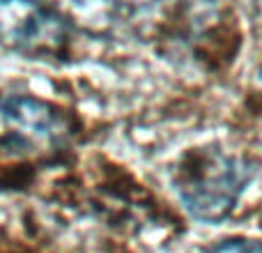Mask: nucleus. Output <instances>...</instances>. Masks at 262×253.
Instances as JSON below:
<instances>
[{
    "label": "nucleus",
    "mask_w": 262,
    "mask_h": 253,
    "mask_svg": "<svg viewBox=\"0 0 262 253\" xmlns=\"http://www.w3.org/2000/svg\"><path fill=\"white\" fill-rule=\"evenodd\" d=\"M253 168L223 150H195L180 163L175 189L184 207L200 221H221L232 212Z\"/></svg>",
    "instance_id": "f257e3e1"
},
{
    "label": "nucleus",
    "mask_w": 262,
    "mask_h": 253,
    "mask_svg": "<svg viewBox=\"0 0 262 253\" xmlns=\"http://www.w3.org/2000/svg\"><path fill=\"white\" fill-rule=\"evenodd\" d=\"M72 138V122L49 101L0 95V150L18 157H51Z\"/></svg>",
    "instance_id": "f03ea898"
},
{
    "label": "nucleus",
    "mask_w": 262,
    "mask_h": 253,
    "mask_svg": "<svg viewBox=\"0 0 262 253\" xmlns=\"http://www.w3.org/2000/svg\"><path fill=\"white\" fill-rule=\"evenodd\" d=\"M74 26L67 16L39 0H0V44L30 58L67 53Z\"/></svg>",
    "instance_id": "7ed1b4c3"
},
{
    "label": "nucleus",
    "mask_w": 262,
    "mask_h": 253,
    "mask_svg": "<svg viewBox=\"0 0 262 253\" xmlns=\"http://www.w3.org/2000/svg\"><path fill=\"white\" fill-rule=\"evenodd\" d=\"M172 0H72L74 16L83 28L97 35L145 37L166 21Z\"/></svg>",
    "instance_id": "20e7f679"
},
{
    "label": "nucleus",
    "mask_w": 262,
    "mask_h": 253,
    "mask_svg": "<svg viewBox=\"0 0 262 253\" xmlns=\"http://www.w3.org/2000/svg\"><path fill=\"white\" fill-rule=\"evenodd\" d=\"M209 253H262V242L255 240H226L212 246Z\"/></svg>",
    "instance_id": "39448f33"
},
{
    "label": "nucleus",
    "mask_w": 262,
    "mask_h": 253,
    "mask_svg": "<svg viewBox=\"0 0 262 253\" xmlns=\"http://www.w3.org/2000/svg\"><path fill=\"white\" fill-rule=\"evenodd\" d=\"M258 5H260V7H262V0H258Z\"/></svg>",
    "instance_id": "423d86ee"
}]
</instances>
